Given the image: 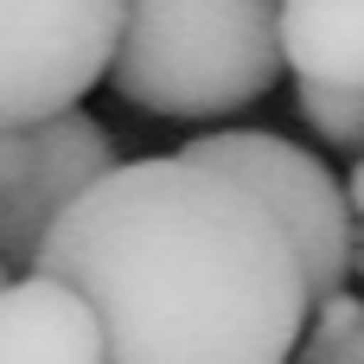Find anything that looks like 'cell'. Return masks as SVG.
Instances as JSON below:
<instances>
[{
	"label": "cell",
	"mask_w": 364,
	"mask_h": 364,
	"mask_svg": "<svg viewBox=\"0 0 364 364\" xmlns=\"http://www.w3.org/2000/svg\"><path fill=\"white\" fill-rule=\"evenodd\" d=\"M32 269L90 294L102 364H288L314 307L301 243L269 198L186 147L115 160Z\"/></svg>",
	"instance_id": "cell-1"
},
{
	"label": "cell",
	"mask_w": 364,
	"mask_h": 364,
	"mask_svg": "<svg viewBox=\"0 0 364 364\" xmlns=\"http://www.w3.org/2000/svg\"><path fill=\"white\" fill-rule=\"evenodd\" d=\"M128 0H0V122L77 109L115 64Z\"/></svg>",
	"instance_id": "cell-3"
},
{
	"label": "cell",
	"mask_w": 364,
	"mask_h": 364,
	"mask_svg": "<svg viewBox=\"0 0 364 364\" xmlns=\"http://www.w3.org/2000/svg\"><path fill=\"white\" fill-rule=\"evenodd\" d=\"M0 364H102V320L90 294L45 269L0 282Z\"/></svg>",
	"instance_id": "cell-6"
},
{
	"label": "cell",
	"mask_w": 364,
	"mask_h": 364,
	"mask_svg": "<svg viewBox=\"0 0 364 364\" xmlns=\"http://www.w3.org/2000/svg\"><path fill=\"white\" fill-rule=\"evenodd\" d=\"M186 154L237 173L250 192L269 198V211L288 224V237L301 243V262H307V282H314V301L339 294L352 282V256H358V211L346 198V186L294 141L282 134H262V128H211L198 134Z\"/></svg>",
	"instance_id": "cell-4"
},
{
	"label": "cell",
	"mask_w": 364,
	"mask_h": 364,
	"mask_svg": "<svg viewBox=\"0 0 364 364\" xmlns=\"http://www.w3.org/2000/svg\"><path fill=\"white\" fill-rule=\"evenodd\" d=\"M301 364H364V294L339 288L314 307V326L301 339Z\"/></svg>",
	"instance_id": "cell-9"
},
{
	"label": "cell",
	"mask_w": 364,
	"mask_h": 364,
	"mask_svg": "<svg viewBox=\"0 0 364 364\" xmlns=\"http://www.w3.org/2000/svg\"><path fill=\"white\" fill-rule=\"evenodd\" d=\"M109 166H115V141L83 109L38 115V122H0V262L32 269L51 224Z\"/></svg>",
	"instance_id": "cell-5"
},
{
	"label": "cell",
	"mask_w": 364,
	"mask_h": 364,
	"mask_svg": "<svg viewBox=\"0 0 364 364\" xmlns=\"http://www.w3.org/2000/svg\"><path fill=\"white\" fill-rule=\"evenodd\" d=\"M0 282H6V262H0Z\"/></svg>",
	"instance_id": "cell-12"
},
{
	"label": "cell",
	"mask_w": 364,
	"mask_h": 364,
	"mask_svg": "<svg viewBox=\"0 0 364 364\" xmlns=\"http://www.w3.org/2000/svg\"><path fill=\"white\" fill-rule=\"evenodd\" d=\"M352 275L364 282V237H358V256H352Z\"/></svg>",
	"instance_id": "cell-11"
},
{
	"label": "cell",
	"mask_w": 364,
	"mask_h": 364,
	"mask_svg": "<svg viewBox=\"0 0 364 364\" xmlns=\"http://www.w3.org/2000/svg\"><path fill=\"white\" fill-rule=\"evenodd\" d=\"M282 0H128L109 83L160 122H224L282 77Z\"/></svg>",
	"instance_id": "cell-2"
},
{
	"label": "cell",
	"mask_w": 364,
	"mask_h": 364,
	"mask_svg": "<svg viewBox=\"0 0 364 364\" xmlns=\"http://www.w3.org/2000/svg\"><path fill=\"white\" fill-rule=\"evenodd\" d=\"M346 198H352V211H358V230H364V154H358V166L346 173Z\"/></svg>",
	"instance_id": "cell-10"
},
{
	"label": "cell",
	"mask_w": 364,
	"mask_h": 364,
	"mask_svg": "<svg viewBox=\"0 0 364 364\" xmlns=\"http://www.w3.org/2000/svg\"><path fill=\"white\" fill-rule=\"evenodd\" d=\"M282 51L294 77L364 83V0H282Z\"/></svg>",
	"instance_id": "cell-7"
},
{
	"label": "cell",
	"mask_w": 364,
	"mask_h": 364,
	"mask_svg": "<svg viewBox=\"0 0 364 364\" xmlns=\"http://www.w3.org/2000/svg\"><path fill=\"white\" fill-rule=\"evenodd\" d=\"M294 102L307 115V128L339 147V154H364V83H320V77H294Z\"/></svg>",
	"instance_id": "cell-8"
}]
</instances>
